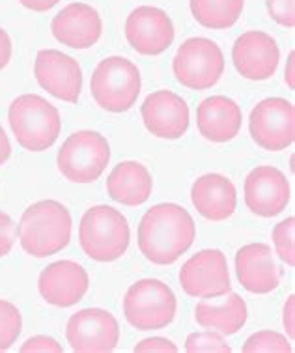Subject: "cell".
I'll return each instance as SVG.
<instances>
[{
    "mask_svg": "<svg viewBox=\"0 0 295 353\" xmlns=\"http://www.w3.org/2000/svg\"><path fill=\"white\" fill-rule=\"evenodd\" d=\"M191 202L202 217L218 223L234 215L238 205V193L234 183L223 174H204L193 183Z\"/></svg>",
    "mask_w": 295,
    "mask_h": 353,
    "instance_id": "cell-21",
    "label": "cell"
},
{
    "mask_svg": "<svg viewBox=\"0 0 295 353\" xmlns=\"http://www.w3.org/2000/svg\"><path fill=\"white\" fill-rule=\"evenodd\" d=\"M243 353H292V341L276 331H258L245 341Z\"/></svg>",
    "mask_w": 295,
    "mask_h": 353,
    "instance_id": "cell-26",
    "label": "cell"
},
{
    "mask_svg": "<svg viewBox=\"0 0 295 353\" xmlns=\"http://www.w3.org/2000/svg\"><path fill=\"white\" fill-rule=\"evenodd\" d=\"M110 161L109 141L97 131H77L58 152V170L73 183H92L101 178Z\"/></svg>",
    "mask_w": 295,
    "mask_h": 353,
    "instance_id": "cell-7",
    "label": "cell"
},
{
    "mask_svg": "<svg viewBox=\"0 0 295 353\" xmlns=\"http://www.w3.org/2000/svg\"><path fill=\"white\" fill-rule=\"evenodd\" d=\"M23 331V318L13 303L0 299V352H6L17 342Z\"/></svg>",
    "mask_w": 295,
    "mask_h": 353,
    "instance_id": "cell-25",
    "label": "cell"
},
{
    "mask_svg": "<svg viewBox=\"0 0 295 353\" xmlns=\"http://www.w3.org/2000/svg\"><path fill=\"white\" fill-rule=\"evenodd\" d=\"M65 339L73 352L109 353L114 352L120 342V325L109 310L84 308L70 318Z\"/></svg>",
    "mask_w": 295,
    "mask_h": 353,
    "instance_id": "cell-11",
    "label": "cell"
},
{
    "mask_svg": "<svg viewBox=\"0 0 295 353\" xmlns=\"http://www.w3.org/2000/svg\"><path fill=\"white\" fill-rule=\"evenodd\" d=\"M174 25L167 12L155 6H139L125 21V38L139 54L157 57L174 41Z\"/></svg>",
    "mask_w": 295,
    "mask_h": 353,
    "instance_id": "cell-13",
    "label": "cell"
},
{
    "mask_svg": "<svg viewBox=\"0 0 295 353\" xmlns=\"http://www.w3.org/2000/svg\"><path fill=\"white\" fill-rule=\"evenodd\" d=\"M10 155H12V144H10L6 131L0 125V167L10 159Z\"/></svg>",
    "mask_w": 295,
    "mask_h": 353,
    "instance_id": "cell-36",
    "label": "cell"
},
{
    "mask_svg": "<svg viewBox=\"0 0 295 353\" xmlns=\"http://www.w3.org/2000/svg\"><path fill=\"white\" fill-rule=\"evenodd\" d=\"M236 273L241 286L250 294H271L281 284L273 251L265 243H249L236 254Z\"/></svg>",
    "mask_w": 295,
    "mask_h": 353,
    "instance_id": "cell-19",
    "label": "cell"
},
{
    "mask_svg": "<svg viewBox=\"0 0 295 353\" xmlns=\"http://www.w3.org/2000/svg\"><path fill=\"white\" fill-rule=\"evenodd\" d=\"M21 353H28V352H36V353H62V346L58 344L54 339L51 336H43V334H38V336H32L19 347Z\"/></svg>",
    "mask_w": 295,
    "mask_h": 353,
    "instance_id": "cell-30",
    "label": "cell"
},
{
    "mask_svg": "<svg viewBox=\"0 0 295 353\" xmlns=\"http://www.w3.org/2000/svg\"><path fill=\"white\" fill-rule=\"evenodd\" d=\"M245 0H191L196 23L210 30H226L238 23Z\"/></svg>",
    "mask_w": 295,
    "mask_h": 353,
    "instance_id": "cell-24",
    "label": "cell"
},
{
    "mask_svg": "<svg viewBox=\"0 0 295 353\" xmlns=\"http://www.w3.org/2000/svg\"><path fill=\"white\" fill-rule=\"evenodd\" d=\"M232 60L241 77L249 81H267L275 75L281 49L273 36L262 30L241 34L232 47Z\"/></svg>",
    "mask_w": 295,
    "mask_h": 353,
    "instance_id": "cell-15",
    "label": "cell"
},
{
    "mask_svg": "<svg viewBox=\"0 0 295 353\" xmlns=\"http://www.w3.org/2000/svg\"><path fill=\"white\" fill-rule=\"evenodd\" d=\"M73 219L58 200H39L28 205L19 223V243L26 254L47 258L70 245Z\"/></svg>",
    "mask_w": 295,
    "mask_h": 353,
    "instance_id": "cell-2",
    "label": "cell"
},
{
    "mask_svg": "<svg viewBox=\"0 0 295 353\" xmlns=\"http://www.w3.org/2000/svg\"><path fill=\"white\" fill-rule=\"evenodd\" d=\"M128 219L110 205H94L81 219L79 243L88 258L96 262H114L129 249Z\"/></svg>",
    "mask_w": 295,
    "mask_h": 353,
    "instance_id": "cell-4",
    "label": "cell"
},
{
    "mask_svg": "<svg viewBox=\"0 0 295 353\" xmlns=\"http://www.w3.org/2000/svg\"><path fill=\"white\" fill-rule=\"evenodd\" d=\"M185 352L189 353H230L232 347L226 344L221 333L204 331V333H193L187 336Z\"/></svg>",
    "mask_w": 295,
    "mask_h": 353,
    "instance_id": "cell-28",
    "label": "cell"
},
{
    "mask_svg": "<svg viewBox=\"0 0 295 353\" xmlns=\"http://www.w3.org/2000/svg\"><path fill=\"white\" fill-rule=\"evenodd\" d=\"M267 12L281 26H295V0H267Z\"/></svg>",
    "mask_w": 295,
    "mask_h": 353,
    "instance_id": "cell-29",
    "label": "cell"
},
{
    "mask_svg": "<svg viewBox=\"0 0 295 353\" xmlns=\"http://www.w3.org/2000/svg\"><path fill=\"white\" fill-rule=\"evenodd\" d=\"M252 141L267 152L289 148L295 141V107L284 97H267L252 109L249 118Z\"/></svg>",
    "mask_w": 295,
    "mask_h": 353,
    "instance_id": "cell-9",
    "label": "cell"
},
{
    "mask_svg": "<svg viewBox=\"0 0 295 353\" xmlns=\"http://www.w3.org/2000/svg\"><path fill=\"white\" fill-rule=\"evenodd\" d=\"M135 353H176L178 352V346L174 344L172 341L168 339H163V336H152V339H144L135 346L133 350Z\"/></svg>",
    "mask_w": 295,
    "mask_h": 353,
    "instance_id": "cell-32",
    "label": "cell"
},
{
    "mask_svg": "<svg viewBox=\"0 0 295 353\" xmlns=\"http://www.w3.org/2000/svg\"><path fill=\"white\" fill-rule=\"evenodd\" d=\"M289 199L292 191L288 178L276 167H256L245 180V204L254 215L276 217L286 210Z\"/></svg>",
    "mask_w": 295,
    "mask_h": 353,
    "instance_id": "cell-14",
    "label": "cell"
},
{
    "mask_svg": "<svg viewBox=\"0 0 295 353\" xmlns=\"http://www.w3.org/2000/svg\"><path fill=\"white\" fill-rule=\"evenodd\" d=\"M51 32L57 41L71 49H90L103 32L101 15L84 2H71L51 21Z\"/></svg>",
    "mask_w": 295,
    "mask_h": 353,
    "instance_id": "cell-18",
    "label": "cell"
},
{
    "mask_svg": "<svg viewBox=\"0 0 295 353\" xmlns=\"http://www.w3.org/2000/svg\"><path fill=\"white\" fill-rule=\"evenodd\" d=\"M21 4L26 10H32V12H49L51 8H54L60 0H19Z\"/></svg>",
    "mask_w": 295,
    "mask_h": 353,
    "instance_id": "cell-35",
    "label": "cell"
},
{
    "mask_svg": "<svg viewBox=\"0 0 295 353\" xmlns=\"http://www.w3.org/2000/svg\"><path fill=\"white\" fill-rule=\"evenodd\" d=\"M141 71L123 57L105 58L92 73V97L109 112H128L141 96Z\"/></svg>",
    "mask_w": 295,
    "mask_h": 353,
    "instance_id": "cell-5",
    "label": "cell"
},
{
    "mask_svg": "<svg viewBox=\"0 0 295 353\" xmlns=\"http://www.w3.org/2000/svg\"><path fill=\"white\" fill-rule=\"evenodd\" d=\"M34 77L57 99L77 103L83 90V70L73 57L57 49H43L36 54Z\"/></svg>",
    "mask_w": 295,
    "mask_h": 353,
    "instance_id": "cell-12",
    "label": "cell"
},
{
    "mask_svg": "<svg viewBox=\"0 0 295 353\" xmlns=\"http://www.w3.org/2000/svg\"><path fill=\"white\" fill-rule=\"evenodd\" d=\"M90 279L83 265L73 260H60L47 265L38 279L41 297L52 307L68 308L77 305L88 292Z\"/></svg>",
    "mask_w": 295,
    "mask_h": 353,
    "instance_id": "cell-17",
    "label": "cell"
},
{
    "mask_svg": "<svg viewBox=\"0 0 295 353\" xmlns=\"http://www.w3.org/2000/svg\"><path fill=\"white\" fill-rule=\"evenodd\" d=\"M154 191L152 174L139 161H123L107 178V193L114 202L136 208L148 202Z\"/></svg>",
    "mask_w": 295,
    "mask_h": 353,
    "instance_id": "cell-22",
    "label": "cell"
},
{
    "mask_svg": "<svg viewBox=\"0 0 295 353\" xmlns=\"http://www.w3.org/2000/svg\"><path fill=\"white\" fill-rule=\"evenodd\" d=\"M294 318H295V296H289L283 310V323H284V329H286V333H288L289 341H294L295 339Z\"/></svg>",
    "mask_w": 295,
    "mask_h": 353,
    "instance_id": "cell-33",
    "label": "cell"
},
{
    "mask_svg": "<svg viewBox=\"0 0 295 353\" xmlns=\"http://www.w3.org/2000/svg\"><path fill=\"white\" fill-rule=\"evenodd\" d=\"M8 122L21 148L26 152H45L62 133V118L54 105L36 94L13 99Z\"/></svg>",
    "mask_w": 295,
    "mask_h": 353,
    "instance_id": "cell-3",
    "label": "cell"
},
{
    "mask_svg": "<svg viewBox=\"0 0 295 353\" xmlns=\"http://www.w3.org/2000/svg\"><path fill=\"white\" fill-rule=\"evenodd\" d=\"M294 64H295V52L292 51L288 57V64H286V71H284V81L288 84L289 90H294L295 88V71H294Z\"/></svg>",
    "mask_w": 295,
    "mask_h": 353,
    "instance_id": "cell-37",
    "label": "cell"
},
{
    "mask_svg": "<svg viewBox=\"0 0 295 353\" xmlns=\"http://www.w3.org/2000/svg\"><path fill=\"white\" fill-rule=\"evenodd\" d=\"M13 54V46H12V38L8 36V32L0 26V71L4 70L10 60H12Z\"/></svg>",
    "mask_w": 295,
    "mask_h": 353,
    "instance_id": "cell-34",
    "label": "cell"
},
{
    "mask_svg": "<svg viewBox=\"0 0 295 353\" xmlns=\"http://www.w3.org/2000/svg\"><path fill=\"white\" fill-rule=\"evenodd\" d=\"M144 128L157 139L176 141L189 129V107L181 96L170 90H157L141 107Z\"/></svg>",
    "mask_w": 295,
    "mask_h": 353,
    "instance_id": "cell-16",
    "label": "cell"
},
{
    "mask_svg": "<svg viewBox=\"0 0 295 353\" xmlns=\"http://www.w3.org/2000/svg\"><path fill=\"white\" fill-rule=\"evenodd\" d=\"M241 123V107L226 96L205 97L196 109V125L200 135L210 142H230L239 135Z\"/></svg>",
    "mask_w": 295,
    "mask_h": 353,
    "instance_id": "cell-20",
    "label": "cell"
},
{
    "mask_svg": "<svg viewBox=\"0 0 295 353\" xmlns=\"http://www.w3.org/2000/svg\"><path fill=\"white\" fill-rule=\"evenodd\" d=\"M295 217H288L281 221L273 228V243H275L276 254L281 256L283 262H286L289 268L295 265Z\"/></svg>",
    "mask_w": 295,
    "mask_h": 353,
    "instance_id": "cell-27",
    "label": "cell"
},
{
    "mask_svg": "<svg viewBox=\"0 0 295 353\" xmlns=\"http://www.w3.org/2000/svg\"><path fill=\"white\" fill-rule=\"evenodd\" d=\"M180 284L187 296L210 299L230 294L232 281L228 260L218 249H204L183 263Z\"/></svg>",
    "mask_w": 295,
    "mask_h": 353,
    "instance_id": "cell-10",
    "label": "cell"
},
{
    "mask_svg": "<svg viewBox=\"0 0 295 353\" xmlns=\"http://www.w3.org/2000/svg\"><path fill=\"white\" fill-rule=\"evenodd\" d=\"M176 81L189 90H207L225 73V54L207 38H189L181 43L172 60Z\"/></svg>",
    "mask_w": 295,
    "mask_h": 353,
    "instance_id": "cell-8",
    "label": "cell"
},
{
    "mask_svg": "<svg viewBox=\"0 0 295 353\" xmlns=\"http://www.w3.org/2000/svg\"><path fill=\"white\" fill-rule=\"evenodd\" d=\"M210 297L196 303L194 307V320L200 327L212 329L221 334H236L243 327L245 321L249 318L247 303L238 294L230 296Z\"/></svg>",
    "mask_w": 295,
    "mask_h": 353,
    "instance_id": "cell-23",
    "label": "cell"
},
{
    "mask_svg": "<svg viewBox=\"0 0 295 353\" xmlns=\"http://www.w3.org/2000/svg\"><path fill=\"white\" fill-rule=\"evenodd\" d=\"M178 299L168 284L157 279H142L131 284L123 297V314L139 331H159L176 318Z\"/></svg>",
    "mask_w": 295,
    "mask_h": 353,
    "instance_id": "cell-6",
    "label": "cell"
},
{
    "mask_svg": "<svg viewBox=\"0 0 295 353\" xmlns=\"http://www.w3.org/2000/svg\"><path fill=\"white\" fill-rule=\"evenodd\" d=\"M196 225L185 208L174 202L154 205L139 225V249L148 262L170 265L193 247Z\"/></svg>",
    "mask_w": 295,
    "mask_h": 353,
    "instance_id": "cell-1",
    "label": "cell"
},
{
    "mask_svg": "<svg viewBox=\"0 0 295 353\" xmlns=\"http://www.w3.org/2000/svg\"><path fill=\"white\" fill-rule=\"evenodd\" d=\"M15 243V225L8 213L0 212V258L10 254Z\"/></svg>",
    "mask_w": 295,
    "mask_h": 353,
    "instance_id": "cell-31",
    "label": "cell"
}]
</instances>
